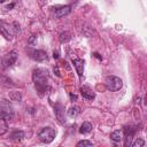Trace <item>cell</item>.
<instances>
[{"mask_svg":"<svg viewBox=\"0 0 147 147\" xmlns=\"http://www.w3.org/2000/svg\"><path fill=\"white\" fill-rule=\"evenodd\" d=\"M47 72H45L42 69H37L33 71L32 78L34 82V85L38 90V92H40V95H42L44 92H46V90L48 88V83H47Z\"/></svg>","mask_w":147,"mask_h":147,"instance_id":"obj_1","label":"cell"},{"mask_svg":"<svg viewBox=\"0 0 147 147\" xmlns=\"http://www.w3.org/2000/svg\"><path fill=\"white\" fill-rule=\"evenodd\" d=\"M0 117L6 121L14 118V108L7 100H0Z\"/></svg>","mask_w":147,"mask_h":147,"instance_id":"obj_2","label":"cell"},{"mask_svg":"<svg viewBox=\"0 0 147 147\" xmlns=\"http://www.w3.org/2000/svg\"><path fill=\"white\" fill-rule=\"evenodd\" d=\"M14 24H8L3 21H0V33L7 39V40H11L14 34L18 31L20 25H16V28H13Z\"/></svg>","mask_w":147,"mask_h":147,"instance_id":"obj_3","label":"cell"},{"mask_svg":"<svg viewBox=\"0 0 147 147\" xmlns=\"http://www.w3.org/2000/svg\"><path fill=\"white\" fill-rule=\"evenodd\" d=\"M105 85H106L107 90L115 92V91H118L122 88L123 80L117 76H107L105 79Z\"/></svg>","mask_w":147,"mask_h":147,"instance_id":"obj_4","label":"cell"},{"mask_svg":"<svg viewBox=\"0 0 147 147\" xmlns=\"http://www.w3.org/2000/svg\"><path fill=\"white\" fill-rule=\"evenodd\" d=\"M55 136H56V131H55L54 129L49 127V126L42 127V129L39 131V133H38L39 140H40L41 142H44V144H49V142H52V141L54 140Z\"/></svg>","mask_w":147,"mask_h":147,"instance_id":"obj_5","label":"cell"},{"mask_svg":"<svg viewBox=\"0 0 147 147\" xmlns=\"http://www.w3.org/2000/svg\"><path fill=\"white\" fill-rule=\"evenodd\" d=\"M16 60H17V52L16 51H10L9 53H7L2 57V68L7 69L8 67H11L13 64H15Z\"/></svg>","mask_w":147,"mask_h":147,"instance_id":"obj_6","label":"cell"},{"mask_svg":"<svg viewBox=\"0 0 147 147\" xmlns=\"http://www.w3.org/2000/svg\"><path fill=\"white\" fill-rule=\"evenodd\" d=\"M136 130L132 126H126L124 129V136H125V146H131L133 136H134Z\"/></svg>","mask_w":147,"mask_h":147,"instance_id":"obj_7","label":"cell"},{"mask_svg":"<svg viewBox=\"0 0 147 147\" xmlns=\"http://www.w3.org/2000/svg\"><path fill=\"white\" fill-rule=\"evenodd\" d=\"M72 64H74V67H75V69L78 74V76L82 77L83 76V70H84V60L75 59V60H72Z\"/></svg>","mask_w":147,"mask_h":147,"instance_id":"obj_8","label":"cell"},{"mask_svg":"<svg viewBox=\"0 0 147 147\" xmlns=\"http://www.w3.org/2000/svg\"><path fill=\"white\" fill-rule=\"evenodd\" d=\"M80 93H82L83 98H85L86 100H93V99L95 98L94 92H93L90 87H87V86H83V87L80 88Z\"/></svg>","mask_w":147,"mask_h":147,"instance_id":"obj_9","label":"cell"},{"mask_svg":"<svg viewBox=\"0 0 147 147\" xmlns=\"http://www.w3.org/2000/svg\"><path fill=\"white\" fill-rule=\"evenodd\" d=\"M70 11H71V7H70V6H62V7H60L59 9H56V11H55V17L61 18V17H63V16L70 14Z\"/></svg>","mask_w":147,"mask_h":147,"instance_id":"obj_10","label":"cell"},{"mask_svg":"<svg viewBox=\"0 0 147 147\" xmlns=\"http://www.w3.org/2000/svg\"><path fill=\"white\" fill-rule=\"evenodd\" d=\"M32 57L36 61L41 62V61H45L47 59V54H46V52H44L41 49H38V51H33L32 52Z\"/></svg>","mask_w":147,"mask_h":147,"instance_id":"obj_11","label":"cell"},{"mask_svg":"<svg viewBox=\"0 0 147 147\" xmlns=\"http://www.w3.org/2000/svg\"><path fill=\"white\" fill-rule=\"evenodd\" d=\"M92 131V124L90 122H84L82 125H80V129H79V132L82 134H86L88 132Z\"/></svg>","mask_w":147,"mask_h":147,"instance_id":"obj_12","label":"cell"},{"mask_svg":"<svg viewBox=\"0 0 147 147\" xmlns=\"http://www.w3.org/2000/svg\"><path fill=\"white\" fill-rule=\"evenodd\" d=\"M24 138V132L21 130H14L10 133V139L11 140H21Z\"/></svg>","mask_w":147,"mask_h":147,"instance_id":"obj_13","label":"cell"},{"mask_svg":"<svg viewBox=\"0 0 147 147\" xmlns=\"http://www.w3.org/2000/svg\"><path fill=\"white\" fill-rule=\"evenodd\" d=\"M110 139L114 141V142H119L122 140V133L119 130H116L114 132L110 133Z\"/></svg>","mask_w":147,"mask_h":147,"instance_id":"obj_14","label":"cell"},{"mask_svg":"<svg viewBox=\"0 0 147 147\" xmlns=\"http://www.w3.org/2000/svg\"><path fill=\"white\" fill-rule=\"evenodd\" d=\"M7 131H8V124H7V121L0 117V136L5 134Z\"/></svg>","mask_w":147,"mask_h":147,"instance_id":"obj_15","label":"cell"},{"mask_svg":"<svg viewBox=\"0 0 147 147\" xmlns=\"http://www.w3.org/2000/svg\"><path fill=\"white\" fill-rule=\"evenodd\" d=\"M79 113H80V109H79V107H76V106L70 107L69 110H68V115L70 117H76V116L79 115Z\"/></svg>","mask_w":147,"mask_h":147,"instance_id":"obj_16","label":"cell"},{"mask_svg":"<svg viewBox=\"0 0 147 147\" xmlns=\"http://www.w3.org/2000/svg\"><path fill=\"white\" fill-rule=\"evenodd\" d=\"M70 40V33L69 32H62L60 34V41L61 42H65V41H69Z\"/></svg>","mask_w":147,"mask_h":147,"instance_id":"obj_17","label":"cell"},{"mask_svg":"<svg viewBox=\"0 0 147 147\" xmlns=\"http://www.w3.org/2000/svg\"><path fill=\"white\" fill-rule=\"evenodd\" d=\"M131 146L132 147H142V146H145V140L141 138H138L136 141L131 142Z\"/></svg>","mask_w":147,"mask_h":147,"instance_id":"obj_18","label":"cell"},{"mask_svg":"<svg viewBox=\"0 0 147 147\" xmlns=\"http://www.w3.org/2000/svg\"><path fill=\"white\" fill-rule=\"evenodd\" d=\"M94 144L92 142V141H90V140H80V141H78L77 142V146L79 147V146H93Z\"/></svg>","mask_w":147,"mask_h":147,"instance_id":"obj_19","label":"cell"},{"mask_svg":"<svg viewBox=\"0 0 147 147\" xmlns=\"http://www.w3.org/2000/svg\"><path fill=\"white\" fill-rule=\"evenodd\" d=\"M10 99L15 100V101H20L21 100V94L18 92H11L10 93Z\"/></svg>","mask_w":147,"mask_h":147,"instance_id":"obj_20","label":"cell"},{"mask_svg":"<svg viewBox=\"0 0 147 147\" xmlns=\"http://www.w3.org/2000/svg\"><path fill=\"white\" fill-rule=\"evenodd\" d=\"M69 95H70V99H71L72 101H77V95H75V94H72V93H70Z\"/></svg>","mask_w":147,"mask_h":147,"instance_id":"obj_21","label":"cell"},{"mask_svg":"<svg viewBox=\"0 0 147 147\" xmlns=\"http://www.w3.org/2000/svg\"><path fill=\"white\" fill-rule=\"evenodd\" d=\"M54 72L56 74V76L61 77V74H60V71H59V68H57V67H55V68H54Z\"/></svg>","mask_w":147,"mask_h":147,"instance_id":"obj_22","label":"cell"},{"mask_svg":"<svg viewBox=\"0 0 147 147\" xmlns=\"http://www.w3.org/2000/svg\"><path fill=\"white\" fill-rule=\"evenodd\" d=\"M53 56H54V59H59V52H54Z\"/></svg>","mask_w":147,"mask_h":147,"instance_id":"obj_23","label":"cell"},{"mask_svg":"<svg viewBox=\"0 0 147 147\" xmlns=\"http://www.w3.org/2000/svg\"><path fill=\"white\" fill-rule=\"evenodd\" d=\"M15 6V3H10V5H8L7 7H6V9H10V8H13Z\"/></svg>","mask_w":147,"mask_h":147,"instance_id":"obj_24","label":"cell"},{"mask_svg":"<svg viewBox=\"0 0 147 147\" xmlns=\"http://www.w3.org/2000/svg\"><path fill=\"white\" fill-rule=\"evenodd\" d=\"M94 55H95V57H98L99 60H101V56H100V55H99L98 53H94Z\"/></svg>","mask_w":147,"mask_h":147,"instance_id":"obj_25","label":"cell"},{"mask_svg":"<svg viewBox=\"0 0 147 147\" xmlns=\"http://www.w3.org/2000/svg\"><path fill=\"white\" fill-rule=\"evenodd\" d=\"M6 0H0V3H2V2H5Z\"/></svg>","mask_w":147,"mask_h":147,"instance_id":"obj_26","label":"cell"}]
</instances>
